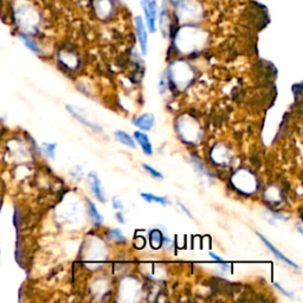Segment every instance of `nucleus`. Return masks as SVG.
<instances>
[{
  "mask_svg": "<svg viewBox=\"0 0 303 303\" xmlns=\"http://www.w3.org/2000/svg\"><path fill=\"white\" fill-rule=\"evenodd\" d=\"M206 38L207 34L205 31L187 24L175 34L174 45L181 54L191 55L193 52L202 50L206 43Z\"/></svg>",
  "mask_w": 303,
  "mask_h": 303,
  "instance_id": "nucleus-1",
  "label": "nucleus"
},
{
  "mask_svg": "<svg viewBox=\"0 0 303 303\" xmlns=\"http://www.w3.org/2000/svg\"><path fill=\"white\" fill-rule=\"evenodd\" d=\"M94 10L98 18L105 20L112 16L114 4L111 0H94Z\"/></svg>",
  "mask_w": 303,
  "mask_h": 303,
  "instance_id": "nucleus-7",
  "label": "nucleus"
},
{
  "mask_svg": "<svg viewBox=\"0 0 303 303\" xmlns=\"http://www.w3.org/2000/svg\"><path fill=\"white\" fill-rule=\"evenodd\" d=\"M178 205H179V207H181V210L184 211V212L187 214V216L190 217V218H192V214H191V212H190V211L186 209V206L185 205H182V204H180V203H178Z\"/></svg>",
  "mask_w": 303,
  "mask_h": 303,
  "instance_id": "nucleus-27",
  "label": "nucleus"
},
{
  "mask_svg": "<svg viewBox=\"0 0 303 303\" xmlns=\"http://www.w3.org/2000/svg\"><path fill=\"white\" fill-rule=\"evenodd\" d=\"M274 285H275V288H277V289H278V290H280V291L282 292V294H283L284 296H287V297H289V298H292V297H294V296H292V295H291V292H289V291H287V290H285V289H283V288H282V287H281V285L277 283V282H275V283H274Z\"/></svg>",
  "mask_w": 303,
  "mask_h": 303,
  "instance_id": "nucleus-24",
  "label": "nucleus"
},
{
  "mask_svg": "<svg viewBox=\"0 0 303 303\" xmlns=\"http://www.w3.org/2000/svg\"><path fill=\"white\" fill-rule=\"evenodd\" d=\"M257 236H258V237H259V239H260V241H262V242H263V244H264V245H266V246H267V248H268V249H269V250H270V251H271V252H273V253H274V255L277 257V258H278V259H280V260H282V262H284L285 264H288V266H289V267H291V268H295V269H298V267H297V266H296V263H294V262H292V260H291V259H289L287 256H284V255H283V253H282V252L280 251V250H278L277 248H275V246H274L273 244H271V243H270L269 241H268V239H267L266 237H264V236H262V235H260V234H257Z\"/></svg>",
  "mask_w": 303,
  "mask_h": 303,
  "instance_id": "nucleus-9",
  "label": "nucleus"
},
{
  "mask_svg": "<svg viewBox=\"0 0 303 303\" xmlns=\"http://www.w3.org/2000/svg\"><path fill=\"white\" fill-rule=\"evenodd\" d=\"M70 174H71V177L75 179V180H81V179H82L83 172L81 170V167H75L70 171Z\"/></svg>",
  "mask_w": 303,
  "mask_h": 303,
  "instance_id": "nucleus-22",
  "label": "nucleus"
},
{
  "mask_svg": "<svg viewBox=\"0 0 303 303\" xmlns=\"http://www.w3.org/2000/svg\"><path fill=\"white\" fill-rule=\"evenodd\" d=\"M193 77L191 65L184 61H177L170 66V79L177 87H186Z\"/></svg>",
  "mask_w": 303,
  "mask_h": 303,
  "instance_id": "nucleus-4",
  "label": "nucleus"
},
{
  "mask_svg": "<svg viewBox=\"0 0 303 303\" xmlns=\"http://www.w3.org/2000/svg\"><path fill=\"white\" fill-rule=\"evenodd\" d=\"M160 29L163 31L164 36L167 37V31L170 29V12H168V9L166 5L163 6V9L160 10Z\"/></svg>",
  "mask_w": 303,
  "mask_h": 303,
  "instance_id": "nucleus-13",
  "label": "nucleus"
},
{
  "mask_svg": "<svg viewBox=\"0 0 303 303\" xmlns=\"http://www.w3.org/2000/svg\"><path fill=\"white\" fill-rule=\"evenodd\" d=\"M88 184H89L91 192L94 193L95 197H96L100 202H105V196L103 192V187H102V182L96 173L90 172V173L88 174Z\"/></svg>",
  "mask_w": 303,
  "mask_h": 303,
  "instance_id": "nucleus-8",
  "label": "nucleus"
},
{
  "mask_svg": "<svg viewBox=\"0 0 303 303\" xmlns=\"http://www.w3.org/2000/svg\"><path fill=\"white\" fill-rule=\"evenodd\" d=\"M88 205H89V214L91 217V219H93V223L95 225H101L102 221H103V217H102V214L98 212L96 206H95V204L93 202H88Z\"/></svg>",
  "mask_w": 303,
  "mask_h": 303,
  "instance_id": "nucleus-18",
  "label": "nucleus"
},
{
  "mask_svg": "<svg viewBox=\"0 0 303 303\" xmlns=\"http://www.w3.org/2000/svg\"><path fill=\"white\" fill-rule=\"evenodd\" d=\"M19 37H20V40H22L23 43L25 44V47L29 49V50L34 52V54H41L40 45L37 44L36 41L32 40L30 36H27V33H20Z\"/></svg>",
  "mask_w": 303,
  "mask_h": 303,
  "instance_id": "nucleus-16",
  "label": "nucleus"
},
{
  "mask_svg": "<svg viewBox=\"0 0 303 303\" xmlns=\"http://www.w3.org/2000/svg\"><path fill=\"white\" fill-rule=\"evenodd\" d=\"M42 147H43V150L44 153L47 154L49 158H51V159H55V149L56 147H57V144L56 143H43L42 144Z\"/></svg>",
  "mask_w": 303,
  "mask_h": 303,
  "instance_id": "nucleus-20",
  "label": "nucleus"
},
{
  "mask_svg": "<svg viewBox=\"0 0 303 303\" xmlns=\"http://www.w3.org/2000/svg\"><path fill=\"white\" fill-rule=\"evenodd\" d=\"M141 9L143 10L144 20H146L147 30L149 32L154 33L157 31V22H158V3L157 0H141Z\"/></svg>",
  "mask_w": 303,
  "mask_h": 303,
  "instance_id": "nucleus-5",
  "label": "nucleus"
},
{
  "mask_svg": "<svg viewBox=\"0 0 303 303\" xmlns=\"http://www.w3.org/2000/svg\"><path fill=\"white\" fill-rule=\"evenodd\" d=\"M299 89H301V86H299V84H296V86L292 87V90L295 91L296 96H298V95H299Z\"/></svg>",
  "mask_w": 303,
  "mask_h": 303,
  "instance_id": "nucleus-28",
  "label": "nucleus"
},
{
  "mask_svg": "<svg viewBox=\"0 0 303 303\" xmlns=\"http://www.w3.org/2000/svg\"><path fill=\"white\" fill-rule=\"evenodd\" d=\"M134 137H135L136 142H139L141 148H142L143 152L147 154V156H150V154L153 153V148H152L149 137H148L146 134L142 132H135L134 133Z\"/></svg>",
  "mask_w": 303,
  "mask_h": 303,
  "instance_id": "nucleus-11",
  "label": "nucleus"
},
{
  "mask_svg": "<svg viewBox=\"0 0 303 303\" xmlns=\"http://www.w3.org/2000/svg\"><path fill=\"white\" fill-rule=\"evenodd\" d=\"M111 204H112V207H114L115 210H118V211L123 210V204L121 200L118 198V197H114V198L111 199Z\"/></svg>",
  "mask_w": 303,
  "mask_h": 303,
  "instance_id": "nucleus-23",
  "label": "nucleus"
},
{
  "mask_svg": "<svg viewBox=\"0 0 303 303\" xmlns=\"http://www.w3.org/2000/svg\"><path fill=\"white\" fill-rule=\"evenodd\" d=\"M142 167L144 168V170H146L148 173H149L152 177H154V178H158V179H163L164 178V175L160 173V172H158L156 168H153V167H150V166H148V165H146V164H143L142 165Z\"/></svg>",
  "mask_w": 303,
  "mask_h": 303,
  "instance_id": "nucleus-21",
  "label": "nucleus"
},
{
  "mask_svg": "<svg viewBox=\"0 0 303 303\" xmlns=\"http://www.w3.org/2000/svg\"><path fill=\"white\" fill-rule=\"evenodd\" d=\"M203 6L198 0H179L175 8V15L179 23L187 25L199 22L203 18Z\"/></svg>",
  "mask_w": 303,
  "mask_h": 303,
  "instance_id": "nucleus-3",
  "label": "nucleus"
},
{
  "mask_svg": "<svg viewBox=\"0 0 303 303\" xmlns=\"http://www.w3.org/2000/svg\"><path fill=\"white\" fill-rule=\"evenodd\" d=\"M134 23H135L136 27V34L137 40H139V44L141 48V52L142 55H146L148 51V30L146 24H144L143 19L140 16H136L134 18Z\"/></svg>",
  "mask_w": 303,
  "mask_h": 303,
  "instance_id": "nucleus-6",
  "label": "nucleus"
},
{
  "mask_svg": "<svg viewBox=\"0 0 303 303\" xmlns=\"http://www.w3.org/2000/svg\"><path fill=\"white\" fill-rule=\"evenodd\" d=\"M209 256L212 257V258H213L214 260H216V262H218V263H224V260L221 259L219 256H217L216 253H213V252H211V251H210V252H209Z\"/></svg>",
  "mask_w": 303,
  "mask_h": 303,
  "instance_id": "nucleus-26",
  "label": "nucleus"
},
{
  "mask_svg": "<svg viewBox=\"0 0 303 303\" xmlns=\"http://www.w3.org/2000/svg\"><path fill=\"white\" fill-rule=\"evenodd\" d=\"M116 217H118V219H119L120 223H122V224H125V223H126V220L123 219V216H122V213H121V212H118V213H116Z\"/></svg>",
  "mask_w": 303,
  "mask_h": 303,
  "instance_id": "nucleus-29",
  "label": "nucleus"
},
{
  "mask_svg": "<svg viewBox=\"0 0 303 303\" xmlns=\"http://www.w3.org/2000/svg\"><path fill=\"white\" fill-rule=\"evenodd\" d=\"M115 136H116V139H118L120 141V142L123 143V144H126L127 147L135 148V142H134L133 137L129 136L127 133L122 132V130H116V132H115Z\"/></svg>",
  "mask_w": 303,
  "mask_h": 303,
  "instance_id": "nucleus-17",
  "label": "nucleus"
},
{
  "mask_svg": "<svg viewBox=\"0 0 303 303\" xmlns=\"http://www.w3.org/2000/svg\"><path fill=\"white\" fill-rule=\"evenodd\" d=\"M171 2H172V3H175V4H177V3L179 2V0H171Z\"/></svg>",
  "mask_w": 303,
  "mask_h": 303,
  "instance_id": "nucleus-30",
  "label": "nucleus"
},
{
  "mask_svg": "<svg viewBox=\"0 0 303 303\" xmlns=\"http://www.w3.org/2000/svg\"><path fill=\"white\" fill-rule=\"evenodd\" d=\"M156 118L153 114H143L133 120V125L141 130H150L153 128Z\"/></svg>",
  "mask_w": 303,
  "mask_h": 303,
  "instance_id": "nucleus-10",
  "label": "nucleus"
},
{
  "mask_svg": "<svg viewBox=\"0 0 303 303\" xmlns=\"http://www.w3.org/2000/svg\"><path fill=\"white\" fill-rule=\"evenodd\" d=\"M108 238L115 243H125L126 237L119 229H111L108 232Z\"/></svg>",
  "mask_w": 303,
  "mask_h": 303,
  "instance_id": "nucleus-19",
  "label": "nucleus"
},
{
  "mask_svg": "<svg viewBox=\"0 0 303 303\" xmlns=\"http://www.w3.org/2000/svg\"><path fill=\"white\" fill-rule=\"evenodd\" d=\"M66 109H68V110L70 111V114H71L73 118L75 119H77L79 120L80 122H82L84 126H87V127H89L90 129H93V130H95V132H101L102 130V128L100 126H97V125H95V123H93V122H90L89 120H87V119H84L83 116H81L79 112H77L75 109H73L72 107H70V105H66Z\"/></svg>",
  "mask_w": 303,
  "mask_h": 303,
  "instance_id": "nucleus-14",
  "label": "nucleus"
},
{
  "mask_svg": "<svg viewBox=\"0 0 303 303\" xmlns=\"http://www.w3.org/2000/svg\"><path fill=\"white\" fill-rule=\"evenodd\" d=\"M13 17L16 23L26 32H34L40 25V15L36 9L27 3L17 4L13 8Z\"/></svg>",
  "mask_w": 303,
  "mask_h": 303,
  "instance_id": "nucleus-2",
  "label": "nucleus"
},
{
  "mask_svg": "<svg viewBox=\"0 0 303 303\" xmlns=\"http://www.w3.org/2000/svg\"><path fill=\"white\" fill-rule=\"evenodd\" d=\"M141 198L146 200L148 203H158L161 205H170L171 200L167 197H159L156 195H150V193H141Z\"/></svg>",
  "mask_w": 303,
  "mask_h": 303,
  "instance_id": "nucleus-15",
  "label": "nucleus"
},
{
  "mask_svg": "<svg viewBox=\"0 0 303 303\" xmlns=\"http://www.w3.org/2000/svg\"><path fill=\"white\" fill-rule=\"evenodd\" d=\"M149 239H150V245L153 249H160L161 245H163L165 242H168V238L165 237L163 232L158 230V229H154L153 231H150Z\"/></svg>",
  "mask_w": 303,
  "mask_h": 303,
  "instance_id": "nucleus-12",
  "label": "nucleus"
},
{
  "mask_svg": "<svg viewBox=\"0 0 303 303\" xmlns=\"http://www.w3.org/2000/svg\"><path fill=\"white\" fill-rule=\"evenodd\" d=\"M159 91L161 94H165V91H166V81H165V77L163 76L160 79V82H159Z\"/></svg>",
  "mask_w": 303,
  "mask_h": 303,
  "instance_id": "nucleus-25",
  "label": "nucleus"
}]
</instances>
